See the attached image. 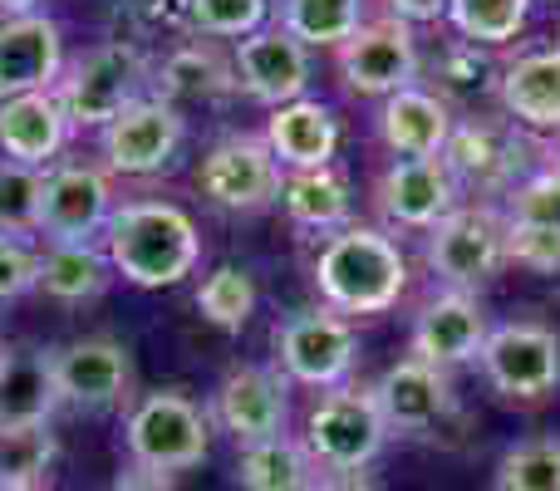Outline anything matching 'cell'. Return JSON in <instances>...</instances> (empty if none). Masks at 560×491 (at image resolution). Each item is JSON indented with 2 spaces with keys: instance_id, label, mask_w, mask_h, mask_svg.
I'll list each match as a JSON object with an SVG mask.
<instances>
[{
  "instance_id": "obj_35",
  "label": "cell",
  "mask_w": 560,
  "mask_h": 491,
  "mask_svg": "<svg viewBox=\"0 0 560 491\" xmlns=\"http://www.w3.org/2000/svg\"><path fill=\"white\" fill-rule=\"evenodd\" d=\"M45 177L39 167L0 163V236L39 232V202H45Z\"/></svg>"
},
{
  "instance_id": "obj_26",
  "label": "cell",
  "mask_w": 560,
  "mask_h": 491,
  "mask_svg": "<svg viewBox=\"0 0 560 491\" xmlns=\"http://www.w3.org/2000/svg\"><path fill=\"white\" fill-rule=\"evenodd\" d=\"M315 457L305 453V443L295 437H271V443H256V447H242L236 457V482L246 491H305L315 482Z\"/></svg>"
},
{
  "instance_id": "obj_46",
  "label": "cell",
  "mask_w": 560,
  "mask_h": 491,
  "mask_svg": "<svg viewBox=\"0 0 560 491\" xmlns=\"http://www.w3.org/2000/svg\"><path fill=\"white\" fill-rule=\"evenodd\" d=\"M551 5H560V0H551Z\"/></svg>"
},
{
  "instance_id": "obj_1",
  "label": "cell",
  "mask_w": 560,
  "mask_h": 491,
  "mask_svg": "<svg viewBox=\"0 0 560 491\" xmlns=\"http://www.w3.org/2000/svg\"><path fill=\"white\" fill-rule=\"evenodd\" d=\"M104 256L124 280L143 290L177 285L202 260V236L197 222L173 202H128L108 217L104 226Z\"/></svg>"
},
{
  "instance_id": "obj_11",
  "label": "cell",
  "mask_w": 560,
  "mask_h": 491,
  "mask_svg": "<svg viewBox=\"0 0 560 491\" xmlns=\"http://www.w3.org/2000/svg\"><path fill=\"white\" fill-rule=\"evenodd\" d=\"M98 148L104 163L124 177H153L173 163V153L183 148V114L167 98H138L128 104L114 124L98 128Z\"/></svg>"
},
{
  "instance_id": "obj_29",
  "label": "cell",
  "mask_w": 560,
  "mask_h": 491,
  "mask_svg": "<svg viewBox=\"0 0 560 491\" xmlns=\"http://www.w3.org/2000/svg\"><path fill=\"white\" fill-rule=\"evenodd\" d=\"M516 153H522V148H516L502 128H453V143H447L443 157H447V167H453V177L467 173L482 187H492L516 173V163H522Z\"/></svg>"
},
{
  "instance_id": "obj_18",
  "label": "cell",
  "mask_w": 560,
  "mask_h": 491,
  "mask_svg": "<svg viewBox=\"0 0 560 491\" xmlns=\"http://www.w3.org/2000/svg\"><path fill=\"white\" fill-rule=\"evenodd\" d=\"M492 335L487 309L477 305V295L467 290H447V295L428 300L423 315L413 325V359L433 369H453V364H472L482 359V344Z\"/></svg>"
},
{
  "instance_id": "obj_23",
  "label": "cell",
  "mask_w": 560,
  "mask_h": 491,
  "mask_svg": "<svg viewBox=\"0 0 560 491\" xmlns=\"http://www.w3.org/2000/svg\"><path fill=\"white\" fill-rule=\"evenodd\" d=\"M69 118L55 94H25L0 104V153L20 167H45L65 148Z\"/></svg>"
},
{
  "instance_id": "obj_3",
  "label": "cell",
  "mask_w": 560,
  "mask_h": 491,
  "mask_svg": "<svg viewBox=\"0 0 560 491\" xmlns=\"http://www.w3.org/2000/svg\"><path fill=\"white\" fill-rule=\"evenodd\" d=\"M388 423L374 404V388H329L305 418V453L319 472H364L388 443Z\"/></svg>"
},
{
  "instance_id": "obj_41",
  "label": "cell",
  "mask_w": 560,
  "mask_h": 491,
  "mask_svg": "<svg viewBox=\"0 0 560 491\" xmlns=\"http://www.w3.org/2000/svg\"><path fill=\"white\" fill-rule=\"evenodd\" d=\"M305 491H378V487L364 472H315V482Z\"/></svg>"
},
{
  "instance_id": "obj_25",
  "label": "cell",
  "mask_w": 560,
  "mask_h": 491,
  "mask_svg": "<svg viewBox=\"0 0 560 491\" xmlns=\"http://www.w3.org/2000/svg\"><path fill=\"white\" fill-rule=\"evenodd\" d=\"M280 207L295 226H310V232H335V226L349 222L354 212V197H349L345 173L335 167H310V173H290L280 183Z\"/></svg>"
},
{
  "instance_id": "obj_24",
  "label": "cell",
  "mask_w": 560,
  "mask_h": 491,
  "mask_svg": "<svg viewBox=\"0 0 560 491\" xmlns=\"http://www.w3.org/2000/svg\"><path fill=\"white\" fill-rule=\"evenodd\" d=\"M497 94L516 124L560 128V49H532L512 59L497 79Z\"/></svg>"
},
{
  "instance_id": "obj_28",
  "label": "cell",
  "mask_w": 560,
  "mask_h": 491,
  "mask_svg": "<svg viewBox=\"0 0 560 491\" xmlns=\"http://www.w3.org/2000/svg\"><path fill=\"white\" fill-rule=\"evenodd\" d=\"M364 25V0H280V30L300 45H345Z\"/></svg>"
},
{
  "instance_id": "obj_4",
  "label": "cell",
  "mask_w": 560,
  "mask_h": 491,
  "mask_svg": "<svg viewBox=\"0 0 560 491\" xmlns=\"http://www.w3.org/2000/svg\"><path fill=\"white\" fill-rule=\"evenodd\" d=\"M148 84V59L138 45L108 39V45L89 49L74 69L55 84V98L65 108L69 128H104L124 114L128 104L143 98Z\"/></svg>"
},
{
  "instance_id": "obj_45",
  "label": "cell",
  "mask_w": 560,
  "mask_h": 491,
  "mask_svg": "<svg viewBox=\"0 0 560 491\" xmlns=\"http://www.w3.org/2000/svg\"><path fill=\"white\" fill-rule=\"evenodd\" d=\"M0 491H25V487H0Z\"/></svg>"
},
{
  "instance_id": "obj_10",
  "label": "cell",
  "mask_w": 560,
  "mask_h": 491,
  "mask_svg": "<svg viewBox=\"0 0 560 491\" xmlns=\"http://www.w3.org/2000/svg\"><path fill=\"white\" fill-rule=\"evenodd\" d=\"M339 74H345L349 94L364 98H388L413 89L418 79V45L413 30L398 25V20H374V25H359L345 45L335 49Z\"/></svg>"
},
{
  "instance_id": "obj_33",
  "label": "cell",
  "mask_w": 560,
  "mask_h": 491,
  "mask_svg": "<svg viewBox=\"0 0 560 491\" xmlns=\"http://www.w3.org/2000/svg\"><path fill=\"white\" fill-rule=\"evenodd\" d=\"M49 463H55V437L45 428H10L0 433V487H25L35 491L45 482Z\"/></svg>"
},
{
  "instance_id": "obj_30",
  "label": "cell",
  "mask_w": 560,
  "mask_h": 491,
  "mask_svg": "<svg viewBox=\"0 0 560 491\" xmlns=\"http://www.w3.org/2000/svg\"><path fill=\"white\" fill-rule=\"evenodd\" d=\"M158 84H163V98H212V94H226L236 84V69H226L217 59V49H202V45H187L177 55H167V65L158 69Z\"/></svg>"
},
{
  "instance_id": "obj_34",
  "label": "cell",
  "mask_w": 560,
  "mask_h": 491,
  "mask_svg": "<svg viewBox=\"0 0 560 491\" xmlns=\"http://www.w3.org/2000/svg\"><path fill=\"white\" fill-rule=\"evenodd\" d=\"M197 309L217 329H242L256 309V280L242 266H217L197 290Z\"/></svg>"
},
{
  "instance_id": "obj_32",
  "label": "cell",
  "mask_w": 560,
  "mask_h": 491,
  "mask_svg": "<svg viewBox=\"0 0 560 491\" xmlns=\"http://www.w3.org/2000/svg\"><path fill=\"white\" fill-rule=\"evenodd\" d=\"M497 491H560V437H526L497 463Z\"/></svg>"
},
{
  "instance_id": "obj_9",
  "label": "cell",
  "mask_w": 560,
  "mask_h": 491,
  "mask_svg": "<svg viewBox=\"0 0 560 491\" xmlns=\"http://www.w3.org/2000/svg\"><path fill=\"white\" fill-rule=\"evenodd\" d=\"M280 163L266 138H222L197 167V187L222 212H261L280 202Z\"/></svg>"
},
{
  "instance_id": "obj_12",
  "label": "cell",
  "mask_w": 560,
  "mask_h": 491,
  "mask_svg": "<svg viewBox=\"0 0 560 491\" xmlns=\"http://www.w3.org/2000/svg\"><path fill=\"white\" fill-rule=\"evenodd\" d=\"M378 212L408 232H433L447 212H457V177L447 157H398L378 177Z\"/></svg>"
},
{
  "instance_id": "obj_37",
  "label": "cell",
  "mask_w": 560,
  "mask_h": 491,
  "mask_svg": "<svg viewBox=\"0 0 560 491\" xmlns=\"http://www.w3.org/2000/svg\"><path fill=\"white\" fill-rule=\"evenodd\" d=\"M506 222L560 232V167H546V173L512 187V197H506Z\"/></svg>"
},
{
  "instance_id": "obj_5",
  "label": "cell",
  "mask_w": 560,
  "mask_h": 491,
  "mask_svg": "<svg viewBox=\"0 0 560 491\" xmlns=\"http://www.w3.org/2000/svg\"><path fill=\"white\" fill-rule=\"evenodd\" d=\"M207 413L177 388H163V394H148L133 404L128 413V453H133V467H148V472H187L207 457Z\"/></svg>"
},
{
  "instance_id": "obj_8",
  "label": "cell",
  "mask_w": 560,
  "mask_h": 491,
  "mask_svg": "<svg viewBox=\"0 0 560 491\" xmlns=\"http://www.w3.org/2000/svg\"><path fill=\"white\" fill-rule=\"evenodd\" d=\"M359 335L345 315L335 309H305L276 329V359L285 378L310 388H339L354 369Z\"/></svg>"
},
{
  "instance_id": "obj_7",
  "label": "cell",
  "mask_w": 560,
  "mask_h": 491,
  "mask_svg": "<svg viewBox=\"0 0 560 491\" xmlns=\"http://www.w3.org/2000/svg\"><path fill=\"white\" fill-rule=\"evenodd\" d=\"M506 260V217L487 212H447L443 222L428 232V266L438 270L447 290H467L472 295L477 285L502 270Z\"/></svg>"
},
{
  "instance_id": "obj_42",
  "label": "cell",
  "mask_w": 560,
  "mask_h": 491,
  "mask_svg": "<svg viewBox=\"0 0 560 491\" xmlns=\"http://www.w3.org/2000/svg\"><path fill=\"white\" fill-rule=\"evenodd\" d=\"M114 491H177V487H173V477H167V472H148V467H133V472L118 477Z\"/></svg>"
},
{
  "instance_id": "obj_27",
  "label": "cell",
  "mask_w": 560,
  "mask_h": 491,
  "mask_svg": "<svg viewBox=\"0 0 560 491\" xmlns=\"http://www.w3.org/2000/svg\"><path fill=\"white\" fill-rule=\"evenodd\" d=\"M108 270L114 266L94 242H65L39 256V290L65 300V305H79V300H94L108 285Z\"/></svg>"
},
{
  "instance_id": "obj_20",
  "label": "cell",
  "mask_w": 560,
  "mask_h": 491,
  "mask_svg": "<svg viewBox=\"0 0 560 491\" xmlns=\"http://www.w3.org/2000/svg\"><path fill=\"white\" fill-rule=\"evenodd\" d=\"M378 138H384L388 153L398 157H443L453 143V114L438 94L428 89H404V94H388L378 108Z\"/></svg>"
},
{
  "instance_id": "obj_21",
  "label": "cell",
  "mask_w": 560,
  "mask_h": 491,
  "mask_svg": "<svg viewBox=\"0 0 560 491\" xmlns=\"http://www.w3.org/2000/svg\"><path fill=\"white\" fill-rule=\"evenodd\" d=\"M266 148L276 153L280 167L290 173H310V167H329L339 148V118L319 98H295V104L271 108L266 124Z\"/></svg>"
},
{
  "instance_id": "obj_16",
  "label": "cell",
  "mask_w": 560,
  "mask_h": 491,
  "mask_svg": "<svg viewBox=\"0 0 560 491\" xmlns=\"http://www.w3.org/2000/svg\"><path fill=\"white\" fill-rule=\"evenodd\" d=\"M114 217V192L108 177L94 167H59L45 177V202H39V232L49 246L65 242H94Z\"/></svg>"
},
{
  "instance_id": "obj_22",
  "label": "cell",
  "mask_w": 560,
  "mask_h": 491,
  "mask_svg": "<svg viewBox=\"0 0 560 491\" xmlns=\"http://www.w3.org/2000/svg\"><path fill=\"white\" fill-rule=\"evenodd\" d=\"M59 408L55 349H10L0 364V433L10 428H45Z\"/></svg>"
},
{
  "instance_id": "obj_44",
  "label": "cell",
  "mask_w": 560,
  "mask_h": 491,
  "mask_svg": "<svg viewBox=\"0 0 560 491\" xmlns=\"http://www.w3.org/2000/svg\"><path fill=\"white\" fill-rule=\"evenodd\" d=\"M5 354H10V349H5V339H0V364H5Z\"/></svg>"
},
{
  "instance_id": "obj_14",
  "label": "cell",
  "mask_w": 560,
  "mask_h": 491,
  "mask_svg": "<svg viewBox=\"0 0 560 491\" xmlns=\"http://www.w3.org/2000/svg\"><path fill=\"white\" fill-rule=\"evenodd\" d=\"M232 69H236V84L256 98V104H295L305 98V84H310V49L300 45L295 35H285L280 25L271 30H256V35L236 39V55H232Z\"/></svg>"
},
{
  "instance_id": "obj_13",
  "label": "cell",
  "mask_w": 560,
  "mask_h": 491,
  "mask_svg": "<svg viewBox=\"0 0 560 491\" xmlns=\"http://www.w3.org/2000/svg\"><path fill=\"white\" fill-rule=\"evenodd\" d=\"M65 79V39L49 15H15L0 25V104L25 94H55Z\"/></svg>"
},
{
  "instance_id": "obj_15",
  "label": "cell",
  "mask_w": 560,
  "mask_h": 491,
  "mask_svg": "<svg viewBox=\"0 0 560 491\" xmlns=\"http://www.w3.org/2000/svg\"><path fill=\"white\" fill-rule=\"evenodd\" d=\"M55 384L59 404H74L84 413H104L128 398L133 364L118 339H79L69 349H55Z\"/></svg>"
},
{
  "instance_id": "obj_36",
  "label": "cell",
  "mask_w": 560,
  "mask_h": 491,
  "mask_svg": "<svg viewBox=\"0 0 560 491\" xmlns=\"http://www.w3.org/2000/svg\"><path fill=\"white\" fill-rule=\"evenodd\" d=\"M187 15L212 39H246L256 30H266L271 0H187Z\"/></svg>"
},
{
  "instance_id": "obj_2",
  "label": "cell",
  "mask_w": 560,
  "mask_h": 491,
  "mask_svg": "<svg viewBox=\"0 0 560 491\" xmlns=\"http://www.w3.org/2000/svg\"><path fill=\"white\" fill-rule=\"evenodd\" d=\"M315 285L335 315H384L408 285V260L374 226H345L319 250Z\"/></svg>"
},
{
  "instance_id": "obj_43",
  "label": "cell",
  "mask_w": 560,
  "mask_h": 491,
  "mask_svg": "<svg viewBox=\"0 0 560 491\" xmlns=\"http://www.w3.org/2000/svg\"><path fill=\"white\" fill-rule=\"evenodd\" d=\"M35 5H39V0H0V15H5V20H15V15H35Z\"/></svg>"
},
{
  "instance_id": "obj_38",
  "label": "cell",
  "mask_w": 560,
  "mask_h": 491,
  "mask_svg": "<svg viewBox=\"0 0 560 491\" xmlns=\"http://www.w3.org/2000/svg\"><path fill=\"white\" fill-rule=\"evenodd\" d=\"M506 260H516L526 270H560V232L506 222Z\"/></svg>"
},
{
  "instance_id": "obj_19",
  "label": "cell",
  "mask_w": 560,
  "mask_h": 491,
  "mask_svg": "<svg viewBox=\"0 0 560 491\" xmlns=\"http://www.w3.org/2000/svg\"><path fill=\"white\" fill-rule=\"evenodd\" d=\"M374 404L384 413L388 433H428V428H438L447 418L453 388H447L443 369L408 354L374 384Z\"/></svg>"
},
{
  "instance_id": "obj_17",
  "label": "cell",
  "mask_w": 560,
  "mask_h": 491,
  "mask_svg": "<svg viewBox=\"0 0 560 491\" xmlns=\"http://www.w3.org/2000/svg\"><path fill=\"white\" fill-rule=\"evenodd\" d=\"M212 413L222 423V433L236 437V447L271 443V437L285 433V418H290L285 384L271 369H232L212 398Z\"/></svg>"
},
{
  "instance_id": "obj_39",
  "label": "cell",
  "mask_w": 560,
  "mask_h": 491,
  "mask_svg": "<svg viewBox=\"0 0 560 491\" xmlns=\"http://www.w3.org/2000/svg\"><path fill=\"white\" fill-rule=\"evenodd\" d=\"M39 285V256L25 236H0V300H15Z\"/></svg>"
},
{
  "instance_id": "obj_40",
  "label": "cell",
  "mask_w": 560,
  "mask_h": 491,
  "mask_svg": "<svg viewBox=\"0 0 560 491\" xmlns=\"http://www.w3.org/2000/svg\"><path fill=\"white\" fill-rule=\"evenodd\" d=\"M447 0H388V20L398 25H423V20H443Z\"/></svg>"
},
{
  "instance_id": "obj_6",
  "label": "cell",
  "mask_w": 560,
  "mask_h": 491,
  "mask_svg": "<svg viewBox=\"0 0 560 491\" xmlns=\"http://www.w3.org/2000/svg\"><path fill=\"white\" fill-rule=\"evenodd\" d=\"M482 374L512 404H541L560 384V335L541 319H506L482 344Z\"/></svg>"
},
{
  "instance_id": "obj_31",
  "label": "cell",
  "mask_w": 560,
  "mask_h": 491,
  "mask_svg": "<svg viewBox=\"0 0 560 491\" xmlns=\"http://www.w3.org/2000/svg\"><path fill=\"white\" fill-rule=\"evenodd\" d=\"M532 0H447V20L472 45H506L526 30Z\"/></svg>"
}]
</instances>
